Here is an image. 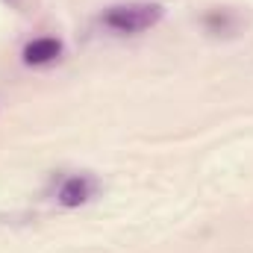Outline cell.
I'll return each instance as SVG.
<instances>
[{
  "label": "cell",
  "instance_id": "6da1fadb",
  "mask_svg": "<svg viewBox=\"0 0 253 253\" xmlns=\"http://www.w3.org/2000/svg\"><path fill=\"white\" fill-rule=\"evenodd\" d=\"M162 18H165V9H162L159 3H144V0L115 3V6H109V9L100 15L103 27H109L112 33H126V36L144 33V30L156 27Z\"/></svg>",
  "mask_w": 253,
  "mask_h": 253
},
{
  "label": "cell",
  "instance_id": "3957f363",
  "mask_svg": "<svg viewBox=\"0 0 253 253\" xmlns=\"http://www.w3.org/2000/svg\"><path fill=\"white\" fill-rule=\"evenodd\" d=\"M62 56V42L59 39H53V36H42V39H33V42H27L24 44V50H21V59L24 65H50L56 62Z\"/></svg>",
  "mask_w": 253,
  "mask_h": 253
},
{
  "label": "cell",
  "instance_id": "7a4b0ae2",
  "mask_svg": "<svg viewBox=\"0 0 253 253\" xmlns=\"http://www.w3.org/2000/svg\"><path fill=\"white\" fill-rule=\"evenodd\" d=\"M94 194H97V180L91 174H71L56 191V203L65 209H77L85 206Z\"/></svg>",
  "mask_w": 253,
  "mask_h": 253
}]
</instances>
